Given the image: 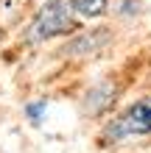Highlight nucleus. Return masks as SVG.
I'll return each mask as SVG.
<instances>
[{"label":"nucleus","instance_id":"nucleus-1","mask_svg":"<svg viewBox=\"0 0 151 153\" xmlns=\"http://www.w3.org/2000/svg\"><path fill=\"white\" fill-rule=\"evenodd\" d=\"M76 28V20H73V8H70L67 0H48L42 3V8L37 11L34 22L28 25V42H45L53 36H62V33H70Z\"/></svg>","mask_w":151,"mask_h":153},{"label":"nucleus","instance_id":"nucleus-2","mask_svg":"<svg viewBox=\"0 0 151 153\" xmlns=\"http://www.w3.org/2000/svg\"><path fill=\"white\" fill-rule=\"evenodd\" d=\"M140 134H151V97H143V100L131 103L106 128L109 139H126V137H140Z\"/></svg>","mask_w":151,"mask_h":153},{"label":"nucleus","instance_id":"nucleus-3","mask_svg":"<svg viewBox=\"0 0 151 153\" xmlns=\"http://www.w3.org/2000/svg\"><path fill=\"white\" fill-rule=\"evenodd\" d=\"M67 3L73 8V14H81L87 20H95L106 11V0H67Z\"/></svg>","mask_w":151,"mask_h":153},{"label":"nucleus","instance_id":"nucleus-4","mask_svg":"<svg viewBox=\"0 0 151 153\" xmlns=\"http://www.w3.org/2000/svg\"><path fill=\"white\" fill-rule=\"evenodd\" d=\"M45 109H48V103L45 100H37V103H28V106H25V114L31 117V123H39V117L45 114Z\"/></svg>","mask_w":151,"mask_h":153}]
</instances>
